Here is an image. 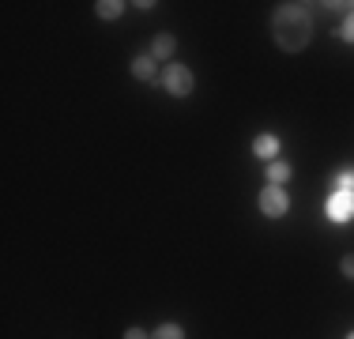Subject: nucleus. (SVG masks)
<instances>
[{
    "instance_id": "obj_3",
    "label": "nucleus",
    "mask_w": 354,
    "mask_h": 339,
    "mask_svg": "<svg viewBox=\"0 0 354 339\" xmlns=\"http://www.w3.org/2000/svg\"><path fill=\"white\" fill-rule=\"evenodd\" d=\"M162 83H166V91H170L174 98L192 95V72H189V68H181V64H170V68H166Z\"/></svg>"
},
{
    "instance_id": "obj_6",
    "label": "nucleus",
    "mask_w": 354,
    "mask_h": 339,
    "mask_svg": "<svg viewBox=\"0 0 354 339\" xmlns=\"http://www.w3.org/2000/svg\"><path fill=\"white\" fill-rule=\"evenodd\" d=\"M132 75H136V80H151V75H155L151 57H136V61H132Z\"/></svg>"
},
{
    "instance_id": "obj_11",
    "label": "nucleus",
    "mask_w": 354,
    "mask_h": 339,
    "mask_svg": "<svg viewBox=\"0 0 354 339\" xmlns=\"http://www.w3.org/2000/svg\"><path fill=\"white\" fill-rule=\"evenodd\" d=\"M335 189H339V192H354V174H339V177H335Z\"/></svg>"
},
{
    "instance_id": "obj_4",
    "label": "nucleus",
    "mask_w": 354,
    "mask_h": 339,
    "mask_svg": "<svg viewBox=\"0 0 354 339\" xmlns=\"http://www.w3.org/2000/svg\"><path fill=\"white\" fill-rule=\"evenodd\" d=\"M328 219H335V223L354 219V192H335V196L328 200Z\"/></svg>"
},
{
    "instance_id": "obj_7",
    "label": "nucleus",
    "mask_w": 354,
    "mask_h": 339,
    "mask_svg": "<svg viewBox=\"0 0 354 339\" xmlns=\"http://www.w3.org/2000/svg\"><path fill=\"white\" fill-rule=\"evenodd\" d=\"M174 46H177V38L158 34V38H155V57H174Z\"/></svg>"
},
{
    "instance_id": "obj_5",
    "label": "nucleus",
    "mask_w": 354,
    "mask_h": 339,
    "mask_svg": "<svg viewBox=\"0 0 354 339\" xmlns=\"http://www.w3.org/2000/svg\"><path fill=\"white\" fill-rule=\"evenodd\" d=\"M252 151H257L260 158H275V155H279V140H275V136H257Z\"/></svg>"
},
{
    "instance_id": "obj_12",
    "label": "nucleus",
    "mask_w": 354,
    "mask_h": 339,
    "mask_svg": "<svg viewBox=\"0 0 354 339\" xmlns=\"http://www.w3.org/2000/svg\"><path fill=\"white\" fill-rule=\"evenodd\" d=\"M343 275L354 279V257H343Z\"/></svg>"
},
{
    "instance_id": "obj_14",
    "label": "nucleus",
    "mask_w": 354,
    "mask_h": 339,
    "mask_svg": "<svg viewBox=\"0 0 354 339\" xmlns=\"http://www.w3.org/2000/svg\"><path fill=\"white\" fill-rule=\"evenodd\" d=\"M124 339H151V336H143V328H129V332H124Z\"/></svg>"
},
{
    "instance_id": "obj_9",
    "label": "nucleus",
    "mask_w": 354,
    "mask_h": 339,
    "mask_svg": "<svg viewBox=\"0 0 354 339\" xmlns=\"http://www.w3.org/2000/svg\"><path fill=\"white\" fill-rule=\"evenodd\" d=\"M98 8V15H102V19H117V15H121V0H102V4H95Z\"/></svg>"
},
{
    "instance_id": "obj_2",
    "label": "nucleus",
    "mask_w": 354,
    "mask_h": 339,
    "mask_svg": "<svg viewBox=\"0 0 354 339\" xmlns=\"http://www.w3.org/2000/svg\"><path fill=\"white\" fill-rule=\"evenodd\" d=\"M260 211H264L268 219H279L290 211V200H286V192L279 189V185H268L264 192H260Z\"/></svg>"
},
{
    "instance_id": "obj_1",
    "label": "nucleus",
    "mask_w": 354,
    "mask_h": 339,
    "mask_svg": "<svg viewBox=\"0 0 354 339\" xmlns=\"http://www.w3.org/2000/svg\"><path fill=\"white\" fill-rule=\"evenodd\" d=\"M272 34H275V42H279V49L298 53V49L309 46L313 27H309V15L301 12L298 4H283L279 12H275V19H272Z\"/></svg>"
},
{
    "instance_id": "obj_13",
    "label": "nucleus",
    "mask_w": 354,
    "mask_h": 339,
    "mask_svg": "<svg viewBox=\"0 0 354 339\" xmlns=\"http://www.w3.org/2000/svg\"><path fill=\"white\" fill-rule=\"evenodd\" d=\"M343 38H347V42H354V15H351L347 23H343Z\"/></svg>"
},
{
    "instance_id": "obj_15",
    "label": "nucleus",
    "mask_w": 354,
    "mask_h": 339,
    "mask_svg": "<svg viewBox=\"0 0 354 339\" xmlns=\"http://www.w3.org/2000/svg\"><path fill=\"white\" fill-rule=\"evenodd\" d=\"M347 339H354V332H351V336H347Z\"/></svg>"
},
{
    "instance_id": "obj_8",
    "label": "nucleus",
    "mask_w": 354,
    "mask_h": 339,
    "mask_svg": "<svg viewBox=\"0 0 354 339\" xmlns=\"http://www.w3.org/2000/svg\"><path fill=\"white\" fill-rule=\"evenodd\" d=\"M268 177H272V185H283L286 177H290V166L286 163H268Z\"/></svg>"
},
{
    "instance_id": "obj_10",
    "label": "nucleus",
    "mask_w": 354,
    "mask_h": 339,
    "mask_svg": "<svg viewBox=\"0 0 354 339\" xmlns=\"http://www.w3.org/2000/svg\"><path fill=\"white\" fill-rule=\"evenodd\" d=\"M151 339H185V332H181L177 324H162V328H158V332L151 336Z\"/></svg>"
}]
</instances>
